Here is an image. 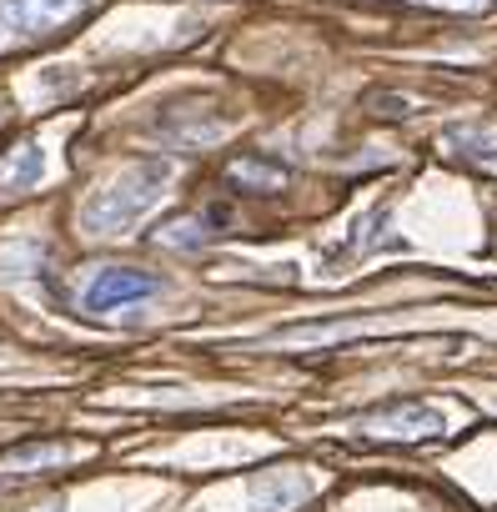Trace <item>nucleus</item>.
<instances>
[{"label": "nucleus", "mask_w": 497, "mask_h": 512, "mask_svg": "<svg viewBox=\"0 0 497 512\" xmlns=\"http://www.w3.org/2000/svg\"><path fill=\"white\" fill-rule=\"evenodd\" d=\"M226 176H231L236 186H252V191H282V186H287V166L262 161V156H241V161H231Z\"/></svg>", "instance_id": "0eeeda50"}, {"label": "nucleus", "mask_w": 497, "mask_h": 512, "mask_svg": "<svg viewBox=\"0 0 497 512\" xmlns=\"http://www.w3.org/2000/svg\"><path fill=\"white\" fill-rule=\"evenodd\" d=\"M357 432L387 437V442H417V437L447 432V417H442V407H427V402H397V407L367 412V417L357 422Z\"/></svg>", "instance_id": "f03ea898"}, {"label": "nucleus", "mask_w": 497, "mask_h": 512, "mask_svg": "<svg viewBox=\"0 0 497 512\" xmlns=\"http://www.w3.org/2000/svg\"><path fill=\"white\" fill-rule=\"evenodd\" d=\"M86 6L91 0H0V21L11 26V36H46Z\"/></svg>", "instance_id": "20e7f679"}, {"label": "nucleus", "mask_w": 497, "mask_h": 512, "mask_svg": "<svg viewBox=\"0 0 497 512\" xmlns=\"http://www.w3.org/2000/svg\"><path fill=\"white\" fill-rule=\"evenodd\" d=\"M447 141H452V146H467L462 156H472V161H487V166H497V136H482V131H452Z\"/></svg>", "instance_id": "9d476101"}, {"label": "nucleus", "mask_w": 497, "mask_h": 512, "mask_svg": "<svg viewBox=\"0 0 497 512\" xmlns=\"http://www.w3.org/2000/svg\"><path fill=\"white\" fill-rule=\"evenodd\" d=\"M166 181H171V161H131V166H121L101 191H91V201L81 206V226L91 236L131 231L166 196Z\"/></svg>", "instance_id": "f257e3e1"}, {"label": "nucleus", "mask_w": 497, "mask_h": 512, "mask_svg": "<svg viewBox=\"0 0 497 512\" xmlns=\"http://www.w3.org/2000/svg\"><path fill=\"white\" fill-rule=\"evenodd\" d=\"M46 176V146L41 141H16L0 156V196H26Z\"/></svg>", "instance_id": "39448f33"}, {"label": "nucleus", "mask_w": 497, "mask_h": 512, "mask_svg": "<svg viewBox=\"0 0 497 512\" xmlns=\"http://www.w3.org/2000/svg\"><path fill=\"white\" fill-rule=\"evenodd\" d=\"M161 292V282L156 277H146V272H131V267H106L91 287H86V297H81V307L91 312V317H101V312H116V307H136V302H151Z\"/></svg>", "instance_id": "7ed1b4c3"}, {"label": "nucleus", "mask_w": 497, "mask_h": 512, "mask_svg": "<svg viewBox=\"0 0 497 512\" xmlns=\"http://www.w3.org/2000/svg\"><path fill=\"white\" fill-rule=\"evenodd\" d=\"M447 6H477V0H447Z\"/></svg>", "instance_id": "9b49d317"}, {"label": "nucleus", "mask_w": 497, "mask_h": 512, "mask_svg": "<svg viewBox=\"0 0 497 512\" xmlns=\"http://www.w3.org/2000/svg\"><path fill=\"white\" fill-rule=\"evenodd\" d=\"M307 492H312L307 477H297V472H267L257 482V492H252V512H292Z\"/></svg>", "instance_id": "423d86ee"}, {"label": "nucleus", "mask_w": 497, "mask_h": 512, "mask_svg": "<svg viewBox=\"0 0 497 512\" xmlns=\"http://www.w3.org/2000/svg\"><path fill=\"white\" fill-rule=\"evenodd\" d=\"M216 221H226V216H181V221H171V226H161L156 236H161V246H176V251H196V246H206L211 241V231L206 226H216Z\"/></svg>", "instance_id": "6e6552de"}, {"label": "nucleus", "mask_w": 497, "mask_h": 512, "mask_svg": "<svg viewBox=\"0 0 497 512\" xmlns=\"http://www.w3.org/2000/svg\"><path fill=\"white\" fill-rule=\"evenodd\" d=\"M86 447H76V442H46V447H21V452H11L6 457V467L16 472V467H56V462H66V457H81Z\"/></svg>", "instance_id": "1a4fd4ad"}]
</instances>
